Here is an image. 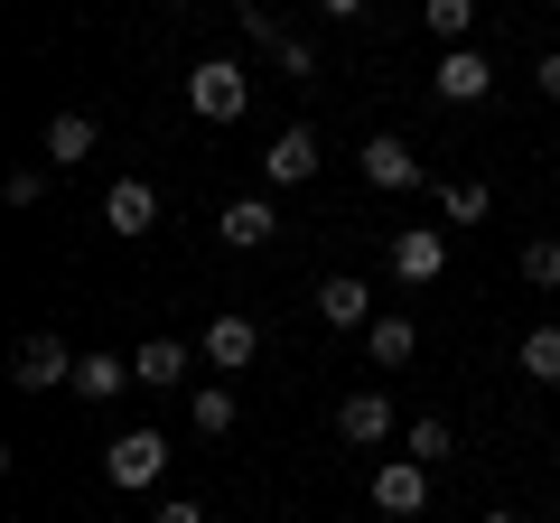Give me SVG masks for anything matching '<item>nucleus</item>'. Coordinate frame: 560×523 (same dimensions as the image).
<instances>
[{"instance_id": "1", "label": "nucleus", "mask_w": 560, "mask_h": 523, "mask_svg": "<svg viewBox=\"0 0 560 523\" xmlns=\"http://www.w3.org/2000/svg\"><path fill=\"white\" fill-rule=\"evenodd\" d=\"M243 103H253V84H243L234 57H206L197 75H187V113L197 121H243Z\"/></svg>"}, {"instance_id": "2", "label": "nucleus", "mask_w": 560, "mask_h": 523, "mask_svg": "<svg viewBox=\"0 0 560 523\" xmlns=\"http://www.w3.org/2000/svg\"><path fill=\"white\" fill-rule=\"evenodd\" d=\"M103 477H113L121 496H140V486H160V477H168V440H160V430H121V440L103 449Z\"/></svg>"}, {"instance_id": "3", "label": "nucleus", "mask_w": 560, "mask_h": 523, "mask_svg": "<svg viewBox=\"0 0 560 523\" xmlns=\"http://www.w3.org/2000/svg\"><path fill=\"white\" fill-rule=\"evenodd\" d=\"M440 271H448V234H430V224L393 234V281H401V290H430Z\"/></svg>"}, {"instance_id": "4", "label": "nucleus", "mask_w": 560, "mask_h": 523, "mask_svg": "<svg viewBox=\"0 0 560 523\" xmlns=\"http://www.w3.org/2000/svg\"><path fill=\"white\" fill-rule=\"evenodd\" d=\"M75 364L84 356H66V337H20V393H57V383H75Z\"/></svg>"}, {"instance_id": "5", "label": "nucleus", "mask_w": 560, "mask_h": 523, "mask_svg": "<svg viewBox=\"0 0 560 523\" xmlns=\"http://www.w3.org/2000/svg\"><path fill=\"white\" fill-rule=\"evenodd\" d=\"M253 356H261V327L243 318V309H224V318H206V364H215V374H243Z\"/></svg>"}, {"instance_id": "6", "label": "nucleus", "mask_w": 560, "mask_h": 523, "mask_svg": "<svg viewBox=\"0 0 560 523\" xmlns=\"http://www.w3.org/2000/svg\"><path fill=\"white\" fill-rule=\"evenodd\" d=\"M261 178H271V187H300V178H318V131H308V121H290V131H280L271 150H261Z\"/></svg>"}, {"instance_id": "7", "label": "nucleus", "mask_w": 560, "mask_h": 523, "mask_svg": "<svg viewBox=\"0 0 560 523\" xmlns=\"http://www.w3.org/2000/svg\"><path fill=\"white\" fill-rule=\"evenodd\" d=\"M103 224L140 243L150 224H160V187H150V178H113V197H103Z\"/></svg>"}, {"instance_id": "8", "label": "nucleus", "mask_w": 560, "mask_h": 523, "mask_svg": "<svg viewBox=\"0 0 560 523\" xmlns=\"http://www.w3.org/2000/svg\"><path fill=\"white\" fill-rule=\"evenodd\" d=\"M430 84H440L448 103H486V94H495V66H486L477 47H448V57L430 66Z\"/></svg>"}, {"instance_id": "9", "label": "nucleus", "mask_w": 560, "mask_h": 523, "mask_svg": "<svg viewBox=\"0 0 560 523\" xmlns=\"http://www.w3.org/2000/svg\"><path fill=\"white\" fill-rule=\"evenodd\" d=\"M308 309H318L327 327H346V337H355V327H374V290H364L355 271H337V281H318V300H308Z\"/></svg>"}, {"instance_id": "10", "label": "nucleus", "mask_w": 560, "mask_h": 523, "mask_svg": "<svg viewBox=\"0 0 560 523\" xmlns=\"http://www.w3.org/2000/svg\"><path fill=\"white\" fill-rule=\"evenodd\" d=\"M215 234L234 243V253H261V243L280 234V206H271V197H234V206L215 216Z\"/></svg>"}, {"instance_id": "11", "label": "nucleus", "mask_w": 560, "mask_h": 523, "mask_svg": "<svg viewBox=\"0 0 560 523\" xmlns=\"http://www.w3.org/2000/svg\"><path fill=\"white\" fill-rule=\"evenodd\" d=\"M364 178H374L383 197H401V187H420V150L383 131V141H364Z\"/></svg>"}, {"instance_id": "12", "label": "nucleus", "mask_w": 560, "mask_h": 523, "mask_svg": "<svg viewBox=\"0 0 560 523\" xmlns=\"http://www.w3.org/2000/svg\"><path fill=\"white\" fill-rule=\"evenodd\" d=\"M374 504H383V514H420V504H430V467H420V458L374 467Z\"/></svg>"}, {"instance_id": "13", "label": "nucleus", "mask_w": 560, "mask_h": 523, "mask_svg": "<svg viewBox=\"0 0 560 523\" xmlns=\"http://www.w3.org/2000/svg\"><path fill=\"white\" fill-rule=\"evenodd\" d=\"M337 430H346L355 449H383L401 421H393V403H383V393H346V403H337Z\"/></svg>"}, {"instance_id": "14", "label": "nucleus", "mask_w": 560, "mask_h": 523, "mask_svg": "<svg viewBox=\"0 0 560 523\" xmlns=\"http://www.w3.org/2000/svg\"><path fill=\"white\" fill-rule=\"evenodd\" d=\"M131 383H140V393H168V383H187V346H178V337H150V346L131 356Z\"/></svg>"}, {"instance_id": "15", "label": "nucleus", "mask_w": 560, "mask_h": 523, "mask_svg": "<svg viewBox=\"0 0 560 523\" xmlns=\"http://www.w3.org/2000/svg\"><path fill=\"white\" fill-rule=\"evenodd\" d=\"M75 393H84V403H121V393H131V356H84L75 364Z\"/></svg>"}, {"instance_id": "16", "label": "nucleus", "mask_w": 560, "mask_h": 523, "mask_svg": "<svg viewBox=\"0 0 560 523\" xmlns=\"http://www.w3.org/2000/svg\"><path fill=\"white\" fill-rule=\"evenodd\" d=\"M47 160H57V168L94 160V113H57V121H47Z\"/></svg>"}, {"instance_id": "17", "label": "nucleus", "mask_w": 560, "mask_h": 523, "mask_svg": "<svg viewBox=\"0 0 560 523\" xmlns=\"http://www.w3.org/2000/svg\"><path fill=\"white\" fill-rule=\"evenodd\" d=\"M187 421H197V440H224V430L243 421V403L224 393V383H197V403H187Z\"/></svg>"}, {"instance_id": "18", "label": "nucleus", "mask_w": 560, "mask_h": 523, "mask_svg": "<svg viewBox=\"0 0 560 523\" xmlns=\"http://www.w3.org/2000/svg\"><path fill=\"white\" fill-rule=\"evenodd\" d=\"M411 346H420L411 318H374V327H364V356H374V364H411Z\"/></svg>"}, {"instance_id": "19", "label": "nucleus", "mask_w": 560, "mask_h": 523, "mask_svg": "<svg viewBox=\"0 0 560 523\" xmlns=\"http://www.w3.org/2000/svg\"><path fill=\"white\" fill-rule=\"evenodd\" d=\"M514 364H523L533 383H560V327H533V337L514 346Z\"/></svg>"}, {"instance_id": "20", "label": "nucleus", "mask_w": 560, "mask_h": 523, "mask_svg": "<svg viewBox=\"0 0 560 523\" xmlns=\"http://www.w3.org/2000/svg\"><path fill=\"white\" fill-rule=\"evenodd\" d=\"M401 449H411L420 467H440V458H448V449H458V440H448V421H440V411H420V421L401 430Z\"/></svg>"}, {"instance_id": "21", "label": "nucleus", "mask_w": 560, "mask_h": 523, "mask_svg": "<svg viewBox=\"0 0 560 523\" xmlns=\"http://www.w3.org/2000/svg\"><path fill=\"white\" fill-rule=\"evenodd\" d=\"M467 28H477L467 0H430V38H440V57H448V47H467Z\"/></svg>"}, {"instance_id": "22", "label": "nucleus", "mask_w": 560, "mask_h": 523, "mask_svg": "<svg viewBox=\"0 0 560 523\" xmlns=\"http://www.w3.org/2000/svg\"><path fill=\"white\" fill-rule=\"evenodd\" d=\"M523 281H533V290H560V243H551V234L523 243Z\"/></svg>"}, {"instance_id": "23", "label": "nucleus", "mask_w": 560, "mask_h": 523, "mask_svg": "<svg viewBox=\"0 0 560 523\" xmlns=\"http://www.w3.org/2000/svg\"><path fill=\"white\" fill-rule=\"evenodd\" d=\"M271 57H280V75H300V84L318 75V47H308L300 28H280V38H271Z\"/></svg>"}, {"instance_id": "24", "label": "nucleus", "mask_w": 560, "mask_h": 523, "mask_svg": "<svg viewBox=\"0 0 560 523\" xmlns=\"http://www.w3.org/2000/svg\"><path fill=\"white\" fill-rule=\"evenodd\" d=\"M440 206H448V224H477V216H486V178H458Z\"/></svg>"}, {"instance_id": "25", "label": "nucleus", "mask_w": 560, "mask_h": 523, "mask_svg": "<svg viewBox=\"0 0 560 523\" xmlns=\"http://www.w3.org/2000/svg\"><path fill=\"white\" fill-rule=\"evenodd\" d=\"M47 197V168H10V206H38Z\"/></svg>"}, {"instance_id": "26", "label": "nucleus", "mask_w": 560, "mask_h": 523, "mask_svg": "<svg viewBox=\"0 0 560 523\" xmlns=\"http://www.w3.org/2000/svg\"><path fill=\"white\" fill-rule=\"evenodd\" d=\"M150 523H206V504H197V496H168V504H160Z\"/></svg>"}, {"instance_id": "27", "label": "nucleus", "mask_w": 560, "mask_h": 523, "mask_svg": "<svg viewBox=\"0 0 560 523\" xmlns=\"http://www.w3.org/2000/svg\"><path fill=\"white\" fill-rule=\"evenodd\" d=\"M533 84H541V94L560 103V47H551V57H541V66H533Z\"/></svg>"}, {"instance_id": "28", "label": "nucleus", "mask_w": 560, "mask_h": 523, "mask_svg": "<svg viewBox=\"0 0 560 523\" xmlns=\"http://www.w3.org/2000/svg\"><path fill=\"white\" fill-rule=\"evenodd\" d=\"M486 523H523V514H504V504H495V514H486Z\"/></svg>"}, {"instance_id": "29", "label": "nucleus", "mask_w": 560, "mask_h": 523, "mask_svg": "<svg viewBox=\"0 0 560 523\" xmlns=\"http://www.w3.org/2000/svg\"><path fill=\"white\" fill-rule=\"evenodd\" d=\"M551 467H560V440H551Z\"/></svg>"}]
</instances>
